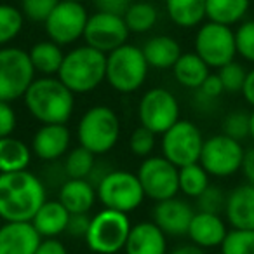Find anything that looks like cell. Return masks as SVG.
<instances>
[{"label": "cell", "instance_id": "obj_6", "mask_svg": "<svg viewBox=\"0 0 254 254\" xmlns=\"http://www.w3.org/2000/svg\"><path fill=\"white\" fill-rule=\"evenodd\" d=\"M131 226L127 212L105 207L91 218V226L85 235L87 247L96 254L120 253L126 247Z\"/></svg>", "mask_w": 254, "mask_h": 254}, {"label": "cell", "instance_id": "obj_30", "mask_svg": "<svg viewBox=\"0 0 254 254\" xmlns=\"http://www.w3.org/2000/svg\"><path fill=\"white\" fill-rule=\"evenodd\" d=\"M157 19H159V12H157L155 5L150 2H136L131 4L129 9L124 14V21H126L129 32L132 33H146L155 26Z\"/></svg>", "mask_w": 254, "mask_h": 254}, {"label": "cell", "instance_id": "obj_49", "mask_svg": "<svg viewBox=\"0 0 254 254\" xmlns=\"http://www.w3.org/2000/svg\"><path fill=\"white\" fill-rule=\"evenodd\" d=\"M171 254H205V249L191 242V244H181V246L174 247L171 251Z\"/></svg>", "mask_w": 254, "mask_h": 254}, {"label": "cell", "instance_id": "obj_22", "mask_svg": "<svg viewBox=\"0 0 254 254\" xmlns=\"http://www.w3.org/2000/svg\"><path fill=\"white\" fill-rule=\"evenodd\" d=\"M96 187L89 180H71L68 178L60 187L58 200L68 209L70 214H85L96 202Z\"/></svg>", "mask_w": 254, "mask_h": 254}, {"label": "cell", "instance_id": "obj_32", "mask_svg": "<svg viewBox=\"0 0 254 254\" xmlns=\"http://www.w3.org/2000/svg\"><path fill=\"white\" fill-rule=\"evenodd\" d=\"M94 164H96L94 153L91 150L84 148L82 145H78L77 148L68 152L63 166L68 178H71V180H87Z\"/></svg>", "mask_w": 254, "mask_h": 254}, {"label": "cell", "instance_id": "obj_9", "mask_svg": "<svg viewBox=\"0 0 254 254\" xmlns=\"http://www.w3.org/2000/svg\"><path fill=\"white\" fill-rule=\"evenodd\" d=\"M246 148L242 141L223 134H212L204 139L200 153V166L214 178H230L242 169Z\"/></svg>", "mask_w": 254, "mask_h": 254}, {"label": "cell", "instance_id": "obj_46", "mask_svg": "<svg viewBox=\"0 0 254 254\" xmlns=\"http://www.w3.org/2000/svg\"><path fill=\"white\" fill-rule=\"evenodd\" d=\"M242 174L246 178L247 183L254 185V146H251L249 150H246V155H244L242 162Z\"/></svg>", "mask_w": 254, "mask_h": 254}, {"label": "cell", "instance_id": "obj_15", "mask_svg": "<svg viewBox=\"0 0 254 254\" xmlns=\"http://www.w3.org/2000/svg\"><path fill=\"white\" fill-rule=\"evenodd\" d=\"M129 33L131 32L124 21V16L98 11L96 14L89 16L84 39L87 46L108 54L117 47L127 44Z\"/></svg>", "mask_w": 254, "mask_h": 254}, {"label": "cell", "instance_id": "obj_28", "mask_svg": "<svg viewBox=\"0 0 254 254\" xmlns=\"http://www.w3.org/2000/svg\"><path fill=\"white\" fill-rule=\"evenodd\" d=\"M32 64L37 73H42L44 77H53L58 75L61 68V63L64 60V54L61 51V46L53 40H42L37 42L32 49L28 51Z\"/></svg>", "mask_w": 254, "mask_h": 254}, {"label": "cell", "instance_id": "obj_31", "mask_svg": "<svg viewBox=\"0 0 254 254\" xmlns=\"http://www.w3.org/2000/svg\"><path fill=\"white\" fill-rule=\"evenodd\" d=\"M209 178L211 176L200 162L180 167V191L190 198H197L211 185Z\"/></svg>", "mask_w": 254, "mask_h": 254}, {"label": "cell", "instance_id": "obj_42", "mask_svg": "<svg viewBox=\"0 0 254 254\" xmlns=\"http://www.w3.org/2000/svg\"><path fill=\"white\" fill-rule=\"evenodd\" d=\"M195 92H198V94L207 99H212V101H218L219 96L225 92V87H223V82L218 73H209L207 78L202 82L200 87L195 89Z\"/></svg>", "mask_w": 254, "mask_h": 254}, {"label": "cell", "instance_id": "obj_3", "mask_svg": "<svg viewBox=\"0 0 254 254\" xmlns=\"http://www.w3.org/2000/svg\"><path fill=\"white\" fill-rule=\"evenodd\" d=\"M58 78L73 94L91 92L106 78V54L91 46H80L64 54Z\"/></svg>", "mask_w": 254, "mask_h": 254}, {"label": "cell", "instance_id": "obj_27", "mask_svg": "<svg viewBox=\"0 0 254 254\" xmlns=\"http://www.w3.org/2000/svg\"><path fill=\"white\" fill-rule=\"evenodd\" d=\"M251 0H205V18L219 25L232 26L246 18Z\"/></svg>", "mask_w": 254, "mask_h": 254}, {"label": "cell", "instance_id": "obj_26", "mask_svg": "<svg viewBox=\"0 0 254 254\" xmlns=\"http://www.w3.org/2000/svg\"><path fill=\"white\" fill-rule=\"evenodd\" d=\"M32 150L14 136L0 138V173H16L28 169Z\"/></svg>", "mask_w": 254, "mask_h": 254}, {"label": "cell", "instance_id": "obj_7", "mask_svg": "<svg viewBox=\"0 0 254 254\" xmlns=\"http://www.w3.org/2000/svg\"><path fill=\"white\" fill-rule=\"evenodd\" d=\"M96 193L98 200L106 209H115L120 212H131L138 209L146 197L138 174L122 169L110 171L96 187Z\"/></svg>", "mask_w": 254, "mask_h": 254}, {"label": "cell", "instance_id": "obj_10", "mask_svg": "<svg viewBox=\"0 0 254 254\" xmlns=\"http://www.w3.org/2000/svg\"><path fill=\"white\" fill-rule=\"evenodd\" d=\"M160 145H162V155L167 160H171L176 167H183L200 160L204 136L197 124L180 119L162 134Z\"/></svg>", "mask_w": 254, "mask_h": 254}, {"label": "cell", "instance_id": "obj_24", "mask_svg": "<svg viewBox=\"0 0 254 254\" xmlns=\"http://www.w3.org/2000/svg\"><path fill=\"white\" fill-rule=\"evenodd\" d=\"M143 54L150 66L157 70H167L174 66V63L180 60L183 53L176 39L169 35H157L146 40V44L143 46Z\"/></svg>", "mask_w": 254, "mask_h": 254}, {"label": "cell", "instance_id": "obj_50", "mask_svg": "<svg viewBox=\"0 0 254 254\" xmlns=\"http://www.w3.org/2000/svg\"><path fill=\"white\" fill-rule=\"evenodd\" d=\"M249 138L253 139V143H254V110L251 112V132H249Z\"/></svg>", "mask_w": 254, "mask_h": 254}, {"label": "cell", "instance_id": "obj_25", "mask_svg": "<svg viewBox=\"0 0 254 254\" xmlns=\"http://www.w3.org/2000/svg\"><path fill=\"white\" fill-rule=\"evenodd\" d=\"M209 73L211 71H209L207 63L197 53L181 54L180 60L173 66V75L176 82L187 89H198Z\"/></svg>", "mask_w": 254, "mask_h": 254}, {"label": "cell", "instance_id": "obj_39", "mask_svg": "<svg viewBox=\"0 0 254 254\" xmlns=\"http://www.w3.org/2000/svg\"><path fill=\"white\" fill-rule=\"evenodd\" d=\"M155 136L150 129L139 126L132 131L131 138H129V148L131 153L136 157H150L155 148Z\"/></svg>", "mask_w": 254, "mask_h": 254}, {"label": "cell", "instance_id": "obj_38", "mask_svg": "<svg viewBox=\"0 0 254 254\" xmlns=\"http://www.w3.org/2000/svg\"><path fill=\"white\" fill-rule=\"evenodd\" d=\"M235 44L237 54L242 56V60H246L247 63L254 64V19L244 21L235 30Z\"/></svg>", "mask_w": 254, "mask_h": 254}, {"label": "cell", "instance_id": "obj_16", "mask_svg": "<svg viewBox=\"0 0 254 254\" xmlns=\"http://www.w3.org/2000/svg\"><path fill=\"white\" fill-rule=\"evenodd\" d=\"M193 207L183 198H167L155 204L152 211L153 223L162 230L166 235L183 237L188 235V228L193 219Z\"/></svg>", "mask_w": 254, "mask_h": 254}, {"label": "cell", "instance_id": "obj_11", "mask_svg": "<svg viewBox=\"0 0 254 254\" xmlns=\"http://www.w3.org/2000/svg\"><path fill=\"white\" fill-rule=\"evenodd\" d=\"M195 53L207 63L209 68H221L235 60V32L230 26L207 21L195 35Z\"/></svg>", "mask_w": 254, "mask_h": 254}, {"label": "cell", "instance_id": "obj_5", "mask_svg": "<svg viewBox=\"0 0 254 254\" xmlns=\"http://www.w3.org/2000/svg\"><path fill=\"white\" fill-rule=\"evenodd\" d=\"M120 138L119 115L110 106H91L80 117L77 126L78 145L91 150L94 155H105Z\"/></svg>", "mask_w": 254, "mask_h": 254}, {"label": "cell", "instance_id": "obj_14", "mask_svg": "<svg viewBox=\"0 0 254 254\" xmlns=\"http://www.w3.org/2000/svg\"><path fill=\"white\" fill-rule=\"evenodd\" d=\"M87 19V11L80 2L60 0V4L54 7L44 25H46L49 40L60 46H68L84 37Z\"/></svg>", "mask_w": 254, "mask_h": 254}, {"label": "cell", "instance_id": "obj_13", "mask_svg": "<svg viewBox=\"0 0 254 254\" xmlns=\"http://www.w3.org/2000/svg\"><path fill=\"white\" fill-rule=\"evenodd\" d=\"M138 178L146 197L160 202L173 198L180 191V167L166 157H146L138 167Z\"/></svg>", "mask_w": 254, "mask_h": 254}, {"label": "cell", "instance_id": "obj_36", "mask_svg": "<svg viewBox=\"0 0 254 254\" xmlns=\"http://www.w3.org/2000/svg\"><path fill=\"white\" fill-rule=\"evenodd\" d=\"M226 193L218 185H209L195 200H197V211L212 212V214H223L226 205Z\"/></svg>", "mask_w": 254, "mask_h": 254}, {"label": "cell", "instance_id": "obj_17", "mask_svg": "<svg viewBox=\"0 0 254 254\" xmlns=\"http://www.w3.org/2000/svg\"><path fill=\"white\" fill-rule=\"evenodd\" d=\"M70 139L66 124H42L32 138V152L44 162H58L66 155Z\"/></svg>", "mask_w": 254, "mask_h": 254}, {"label": "cell", "instance_id": "obj_4", "mask_svg": "<svg viewBox=\"0 0 254 254\" xmlns=\"http://www.w3.org/2000/svg\"><path fill=\"white\" fill-rule=\"evenodd\" d=\"M148 68L150 64L143 54V49L132 44H124L106 54L105 80L117 92L131 94L145 84Z\"/></svg>", "mask_w": 254, "mask_h": 254}, {"label": "cell", "instance_id": "obj_34", "mask_svg": "<svg viewBox=\"0 0 254 254\" xmlns=\"http://www.w3.org/2000/svg\"><path fill=\"white\" fill-rule=\"evenodd\" d=\"M221 132L237 141L247 139L251 132V112H246V110L228 112L221 122Z\"/></svg>", "mask_w": 254, "mask_h": 254}, {"label": "cell", "instance_id": "obj_37", "mask_svg": "<svg viewBox=\"0 0 254 254\" xmlns=\"http://www.w3.org/2000/svg\"><path fill=\"white\" fill-rule=\"evenodd\" d=\"M218 75H219V78H221V82H223L225 92H230V94L242 92L244 82H246L247 70L240 63H237L235 60L230 61L228 64H225V66L219 68Z\"/></svg>", "mask_w": 254, "mask_h": 254}, {"label": "cell", "instance_id": "obj_40", "mask_svg": "<svg viewBox=\"0 0 254 254\" xmlns=\"http://www.w3.org/2000/svg\"><path fill=\"white\" fill-rule=\"evenodd\" d=\"M60 0H23V14L35 23H44Z\"/></svg>", "mask_w": 254, "mask_h": 254}, {"label": "cell", "instance_id": "obj_23", "mask_svg": "<svg viewBox=\"0 0 254 254\" xmlns=\"http://www.w3.org/2000/svg\"><path fill=\"white\" fill-rule=\"evenodd\" d=\"M68 219H70V212L60 200H46L33 216L32 225L35 226L42 239H51L66 232Z\"/></svg>", "mask_w": 254, "mask_h": 254}, {"label": "cell", "instance_id": "obj_47", "mask_svg": "<svg viewBox=\"0 0 254 254\" xmlns=\"http://www.w3.org/2000/svg\"><path fill=\"white\" fill-rule=\"evenodd\" d=\"M242 96L247 105L254 110V68L247 71L246 82H244V87H242Z\"/></svg>", "mask_w": 254, "mask_h": 254}, {"label": "cell", "instance_id": "obj_44", "mask_svg": "<svg viewBox=\"0 0 254 254\" xmlns=\"http://www.w3.org/2000/svg\"><path fill=\"white\" fill-rule=\"evenodd\" d=\"M94 5L101 12L124 16L129 5H131V0H94Z\"/></svg>", "mask_w": 254, "mask_h": 254}, {"label": "cell", "instance_id": "obj_51", "mask_svg": "<svg viewBox=\"0 0 254 254\" xmlns=\"http://www.w3.org/2000/svg\"><path fill=\"white\" fill-rule=\"evenodd\" d=\"M68 2H80V4H82V2H84V0H68Z\"/></svg>", "mask_w": 254, "mask_h": 254}, {"label": "cell", "instance_id": "obj_35", "mask_svg": "<svg viewBox=\"0 0 254 254\" xmlns=\"http://www.w3.org/2000/svg\"><path fill=\"white\" fill-rule=\"evenodd\" d=\"M219 249L221 254H254V230H228Z\"/></svg>", "mask_w": 254, "mask_h": 254}, {"label": "cell", "instance_id": "obj_48", "mask_svg": "<svg viewBox=\"0 0 254 254\" xmlns=\"http://www.w3.org/2000/svg\"><path fill=\"white\" fill-rule=\"evenodd\" d=\"M110 171H113L110 166H106V164H101V162H98L96 160V164H94V167H92V171H91V174H89V178L87 180L91 181L94 187H98L99 183L103 181V178L106 176V174L110 173Z\"/></svg>", "mask_w": 254, "mask_h": 254}, {"label": "cell", "instance_id": "obj_1", "mask_svg": "<svg viewBox=\"0 0 254 254\" xmlns=\"http://www.w3.org/2000/svg\"><path fill=\"white\" fill-rule=\"evenodd\" d=\"M47 200L46 185L28 169L0 173V219L32 221Z\"/></svg>", "mask_w": 254, "mask_h": 254}, {"label": "cell", "instance_id": "obj_29", "mask_svg": "<svg viewBox=\"0 0 254 254\" xmlns=\"http://www.w3.org/2000/svg\"><path fill=\"white\" fill-rule=\"evenodd\" d=\"M171 21L181 28H193L205 19V0H166Z\"/></svg>", "mask_w": 254, "mask_h": 254}, {"label": "cell", "instance_id": "obj_33", "mask_svg": "<svg viewBox=\"0 0 254 254\" xmlns=\"http://www.w3.org/2000/svg\"><path fill=\"white\" fill-rule=\"evenodd\" d=\"M25 14L19 9L7 4H0V47L7 46L23 30Z\"/></svg>", "mask_w": 254, "mask_h": 254}, {"label": "cell", "instance_id": "obj_43", "mask_svg": "<svg viewBox=\"0 0 254 254\" xmlns=\"http://www.w3.org/2000/svg\"><path fill=\"white\" fill-rule=\"evenodd\" d=\"M91 226V218L85 214H70V219H68V226H66V233L73 239H82L87 235V230Z\"/></svg>", "mask_w": 254, "mask_h": 254}, {"label": "cell", "instance_id": "obj_19", "mask_svg": "<svg viewBox=\"0 0 254 254\" xmlns=\"http://www.w3.org/2000/svg\"><path fill=\"white\" fill-rule=\"evenodd\" d=\"M223 214L232 228L254 230V185L244 183L230 190Z\"/></svg>", "mask_w": 254, "mask_h": 254}, {"label": "cell", "instance_id": "obj_8", "mask_svg": "<svg viewBox=\"0 0 254 254\" xmlns=\"http://www.w3.org/2000/svg\"><path fill=\"white\" fill-rule=\"evenodd\" d=\"M30 54L19 47H0V101L12 103L23 98L35 80Z\"/></svg>", "mask_w": 254, "mask_h": 254}, {"label": "cell", "instance_id": "obj_2", "mask_svg": "<svg viewBox=\"0 0 254 254\" xmlns=\"http://www.w3.org/2000/svg\"><path fill=\"white\" fill-rule=\"evenodd\" d=\"M25 105L40 124H66L75 108V94L54 77H40L26 89Z\"/></svg>", "mask_w": 254, "mask_h": 254}, {"label": "cell", "instance_id": "obj_41", "mask_svg": "<svg viewBox=\"0 0 254 254\" xmlns=\"http://www.w3.org/2000/svg\"><path fill=\"white\" fill-rule=\"evenodd\" d=\"M16 124H18V115H16L11 103L0 101V138L12 136Z\"/></svg>", "mask_w": 254, "mask_h": 254}, {"label": "cell", "instance_id": "obj_20", "mask_svg": "<svg viewBox=\"0 0 254 254\" xmlns=\"http://www.w3.org/2000/svg\"><path fill=\"white\" fill-rule=\"evenodd\" d=\"M228 233V223L221 218V214H212V212L195 211L193 219L188 228V237L193 244L212 249L219 247Z\"/></svg>", "mask_w": 254, "mask_h": 254}, {"label": "cell", "instance_id": "obj_18", "mask_svg": "<svg viewBox=\"0 0 254 254\" xmlns=\"http://www.w3.org/2000/svg\"><path fill=\"white\" fill-rule=\"evenodd\" d=\"M42 237L32 221H4L0 225V254H35Z\"/></svg>", "mask_w": 254, "mask_h": 254}, {"label": "cell", "instance_id": "obj_12", "mask_svg": "<svg viewBox=\"0 0 254 254\" xmlns=\"http://www.w3.org/2000/svg\"><path fill=\"white\" fill-rule=\"evenodd\" d=\"M138 117L141 126L153 134H164L180 120V103L169 89H148L139 99Z\"/></svg>", "mask_w": 254, "mask_h": 254}, {"label": "cell", "instance_id": "obj_45", "mask_svg": "<svg viewBox=\"0 0 254 254\" xmlns=\"http://www.w3.org/2000/svg\"><path fill=\"white\" fill-rule=\"evenodd\" d=\"M35 254H68V249L61 240H58L56 237H51V239H42Z\"/></svg>", "mask_w": 254, "mask_h": 254}, {"label": "cell", "instance_id": "obj_21", "mask_svg": "<svg viewBox=\"0 0 254 254\" xmlns=\"http://www.w3.org/2000/svg\"><path fill=\"white\" fill-rule=\"evenodd\" d=\"M166 233L153 221H139L131 226L126 242V254H167Z\"/></svg>", "mask_w": 254, "mask_h": 254}]
</instances>
